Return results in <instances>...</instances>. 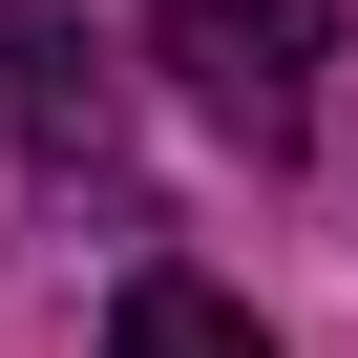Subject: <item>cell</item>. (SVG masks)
Here are the masks:
<instances>
[{
  "instance_id": "cell-2",
  "label": "cell",
  "mask_w": 358,
  "mask_h": 358,
  "mask_svg": "<svg viewBox=\"0 0 358 358\" xmlns=\"http://www.w3.org/2000/svg\"><path fill=\"white\" fill-rule=\"evenodd\" d=\"M0 64H22V148H43V169H106V85H85L64 22H0Z\"/></svg>"
},
{
  "instance_id": "cell-3",
  "label": "cell",
  "mask_w": 358,
  "mask_h": 358,
  "mask_svg": "<svg viewBox=\"0 0 358 358\" xmlns=\"http://www.w3.org/2000/svg\"><path fill=\"white\" fill-rule=\"evenodd\" d=\"M106 358H274L211 274H127V316H106Z\"/></svg>"
},
{
  "instance_id": "cell-1",
  "label": "cell",
  "mask_w": 358,
  "mask_h": 358,
  "mask_svg": "<svg viewBox=\"0 0 358 358\" xmlns=\"http://www.w3.org/2000/svg\"><path fill=\"white\" fill-rule=\"evenodd\" d=\"M169 85H190L232 148H316V64H337V0H148Z\"/></svg>"
}]
</instances>
